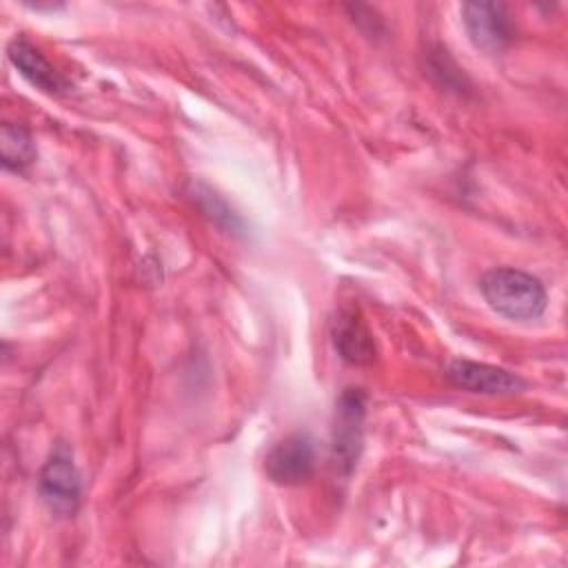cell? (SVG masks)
<instances>
[{
	"label": "cell",
	"instance_id": "obj_1",
	"mask_svg": "<svg viewBox=\"0 0 568 568\" xmlns=\"http://www.w3.org/2000/svg\"><path fill=\"white\" fill-rule=\"evenodd\" d=\"M479 288L488 306L508 320H535L546 311V288L519 268H493L481 277Z\"/></svg>",
	"mask_w": 568,
	"mask_h": 568
},
{
	"label": "cell",
	"instance_id": "obj_2",
	"mask_svg": "<svg viewBox=\"0 0 568 568\" xmlns=\"http://www.w3.org/2000/svg\"><path fill=\"white\" fill-rule=\"evenodd\" d=\"M40 495L51 513L55 515H73L80 504L82 495V481L80 473L73 464V455L67 446H58L47 464L40 470L38 479Z\"/></svg>",
	"mask_w": 568,
	"mask_h": 568
},
{
	"label": "cell",
	"instance_id": "obj_3",
	"mask_svg": "<svg viewBox=\"0 0 568 568\" xmlns=\"http://www.w3.org/2000/svg\"><path fill=\"white\" fill-rule=\"evenodd\" d=\"M366 395L359 388H346L339 395L333 428V457L342 473H351L362 450V422Z\"/></svg>",
	"mask_w": 568,
	"mask_h": 568
},
{
	"label": "cell",
	"instance_id": "obj_4",
	"mask_svg": "<svg viewBox=\"0 0 568 568\" xmlns=\"http://www.w3.org/2000/svg\"><path fill=\"white\" fill-rule=\"evenodd\" d=\"M462 16L470 42L486 53L504 51L515 38L510 13L499 2H466Z\"/></svg>",
	"mask_w": 568,
	"mask_h": 568
},
{
	"label": "cell",
	"instance_id": "obj_5",
	"mask_svg": "<svg viewBox=\"0 0 568 568\" xmlns=\"http://www.w3.org/2000/svg\"><path fill=\"white\" fill-rule=\"evenodd\" d=\"M266 475L280 486H297L315 470V444L306 433H293L277 442L264 462Z\"/></svg>",
	"mask_w": 568,
	"mask_h": 568
},
{
	"label": "cell",
	"instance_id": "obj_6",
	"mask_svg": "<svg viewBox=\"0 0 568 568\" xmlns=\"http://www.w3.org/2000/svg\"><path fill=\"white\" fill-rule=\"evenodd\" d=\"M446 379L455 388L479 395H508L526 388V382L519 375L499 366L470 359H453L446 366Z\"/></svg>",
	"mask_w": 568,
	"mask_h": 568
},
{
	"label": "cell",
	"instance_id": "obj_7",
	"mask_svg": "<svg viewBox=\"0 0 568 568\" xmlns=\"http://www.w3.org/2000/svg\"><path fill=\"white\" fill-rule=\"evenodd\" d=\"M7 53H9V60L13 62V67L20 71V75L36 89H40L49 95H62L69 89L67 80L53 69V64L29 40H24V38L11 40Z\"/></svg>",
	"mask_w": 568,
	"mask_h": 568
},
{
	"label": "cell",
	"instance_id": "obj_8",
	"mask_svg": "<svg viewBox=\"0 0 568 568\" xmlns=\"http://www.w3.org/2000/svg\"><path fill=\"white\" fill-rule=\"evenodd\" d=\"M333 344L339 357L348 364L366 366L375 362V339L355 308H346L337 315L333 324Z\"/></svg>",
	"mask_w": 568,
	"mask_h": 568
},
{
	"label": "cell",
	"instance_id": "obj_9",
	"mask_svg": "<svg viewBox=\"0 0 568 568\" xmlns=\"http://www.w3.org/2000/svg\"><path fill=\"white\" fill-rule=\"evenodd\" d=\"M0 149H2V166L7 171L22 173L36 160V144L29 131L20 124H2L0 129Z\"/></svg>",
	"mask_w": 568,
	"mask_h": 568
},
{
	"label": "cell",
	"instance_id": "obj_10",
	"mask_svg": "<svg viewBox=\"0 0 568 568\" xmlns=\"http://www.w3.org/2000/svg\"><path fill=\"white\" fill-rule=\"evenodd\" d=\"M191 195L197 202V206L204 211V215L211 217L213 224L222 226V229H231L237 231L242 226V222L235 217V213L226 206L224 200H220L209 186L204 184H193L191 186Z\"/></svg>",
	"mask_w": 568,
	"mask_h": 568
}]
</instances>
